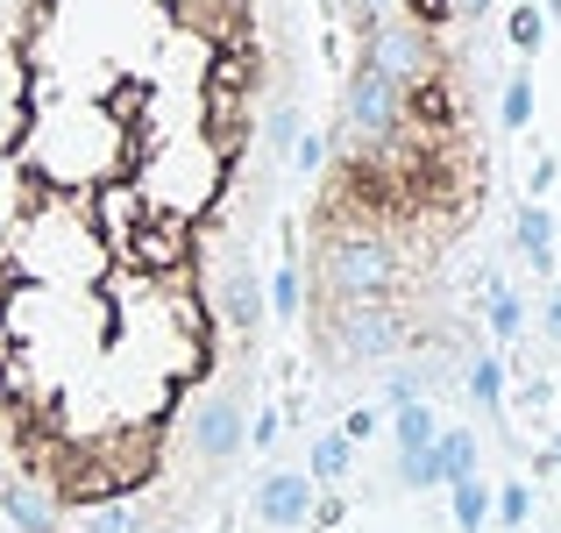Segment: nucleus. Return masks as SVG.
Listing matches in <instances>:
<instances>
[{
	"label": "nucleus",
	"mask_w": 561,
	"mask_h": 533,
	"mask_svg": "<svg viewBox=\"0 0 561 533\" xmlns=\"http://www.w3.org/2000/svg\"><path fill=\"white\" fill-rule=\"evenodd\" d=\"M313 0H0V520L199 533L249 455Z\"/></svg>",
	"instance_id": "obj_1"
},
{
	"label": "nucleus",
	"mask_w": 561,
	"mask_h": 533,
	"mask_svg": "<svg viewBox=\"0 0 561 533\" xmlns=\"http://www.w3.org/2000/svg\"><path fill=\"white\" fill-rule=\"evenodd\" d=\"M313 14L334 100L291 235L299 328L328 377H383L405 406L477 363L455 257L491 200V0H313Z\"/></svg>",
	"instance_id": "obj_2"
},
{
	"label": "nucleus",
	"mask_w": 561,
	"mask_h": 533,
	"mask_svg": "<svg viewBox=\"0 0 561 533\" xmlns=\"http://www.w3.org/2000/svg\"><path fill=\"white\" fill-rule=\"evenodd\" d=\"M306 512H313V477H299V469H271V477L256 484V520L263 526H299Z\"/></svg>",
	"instance_id": "obj_3"
},
{
	"label": "nucleus",
	"mask_w": 561,
	"mask_h": 533,
	"mask_svg": "<svg viewBox=\"0 0 561 533\" xmlns=\"http://www.w3.org/2000/svg\"><path fill=\"white\" fill-rule=\"evenodd\" d=\"M426 463H434V477H448V484L477 477V434H469V427H448V434H434Z\"/></svg>",
	"instance_id": "obj_4"
},
{
	"label": "nucleus",
	"mask_w": 561,
	"mask_h": 533,
	"mask_svg": "<svg viewBox=\"0 0 561 533\" xmlns=\"http://www.w3.org/2000/svg\"><path fill=\"white\" fill-rule=\"evenodd\" d=\"M391 434H398V455H426L440 427H434V412H426L420 398H405V406H398V427H391Z\"/></svg>",
	"instance_id": "obj_5"
},
{
	"label": "nucleus",
	"mask_w": 561,
	"mask_h": 533,
	"mask_svg": "<svg viewBox=\"0 0 561 533\" xmlns=\"http://www.w3.org/2000/svg\"><path fill=\"white\" fill-rule=\"evenodd\" d=\"M483 520H491V491H483L477 477H462V484H455V526L483 533Z\"/></svg>",
	"instance_id": "obj_6"
},
{
	"label": "nucleus",
	"mask_w": 561,
	"mask_h": 533,
	"mask_svg": "<svg viewBox=\"0 0 561 533\" xmlns=\"http://www.w3.org/2000/svg\"><path fill=\"white\" fill-rule=\"evenodd\" d=\"M497 122H505V128H526V122H534V79H526V71H512V79H505Z\"/></svg>",
	"instance_id": "obj_7"
},
{
	"label": "nucleus",
	"mask_w": 561,
	"mask_h": 533,
	"mask_svg": "<svg viewBox=\"0 0 561 533\" xmlns=\"http://www.w3.org/2000/svg\"><path fill=\"white\" fill-rule=\"evenodd\" d=\"M548 235H554V220L540 214V206H519V249L534 263H548Z\"/></svg>",
	"instance_id": "obj_8"
},
{
	"label": "nucleus",
	"mask_w": 561,
	"mask_h": 533,
	"mask_svg": "<svg viewBox=\"0 0 561 533\" xmlns=\"http://www.w3.org/2000/svg\"><path fill=\"white\" fill-rule=\"evenodd\" d=\"M342 469H348V434H320V441H313V477L334 484Z\"/></svg>",
	"instance_id": "obj_9"
},
{
	"label": "nucleus",
	"mask_w": 561,
	"mask_h": 533,
	"mask_svg": "<svg viewBox=\"0 0 561 533\" xmlns=\"http://www.w3.org/2000/svg\"><path fill=\"white\" fill-rule=\"evenodd\" d=\"M512 50H526V57H534L540 50V36H548V22H540V8H512Z\"/></svg>",
	"instance_id": "obj_10"
},
{
	"label": "nucleus",
	"mask_w": 561,
	"mask_h": 533,
	"mask_svg": "<svg viewBox=\"0 0 561 533\" xmlns=\"http://www.w3.org/2000/svg\"><path fill=\"white\" fill-rule=\"evenodd\" d=\"M469 392H477V406H497V363H491V355L469 363Z\"/></svg>",
	"instance_id": "obj_11"
},
{
	"label": "nucleus",
	"mask_w": 561,
	"mask_h": 533,
	"mask_svg": "<svg viewBox=\"0 0 561 533\" xmlns=\"http://www.w3.org/2000/svg\"><path fill=\"white\" fill-rule=\"evenodd\" d=\"M491 328L497 334H519V299H512V292H497V299H491Z\"/></svg>",
	"instance_id": "obj_12"
},
{
	"label": "nucleus",
	"mask_w": 561,
	"mask_h": 533,
	"mask_svg": "<svg viewBox=\"0 0 561 533\" xmlns=\"http://www.w3.org/2000/svg\"><path fill=\"white\" fill-rule=\"evenodd\" d=\"M497 512H505V526H519L526 520V484H505V491H497Z\"/></svg>",
	"instance_id": "obj_13"
},
{
	"label": "nucleus",
	"mask_w": 561,
	"mask_h": 533,
	"mask_svg": "<svg viewBox=\"0 0 561 533\" xmlns=\"http://www.w3.org/2000/svg\"><path fill=\"white\" fill-rule=\"evenodd\" d=\"M548 334L561 342V285H554V299H548Z\"/></svg>",
	"instance_id": "obj_14"
},
{
	"label": "nucleus",
	"mask_w": 561,
	"mask_h": 533,
	"mask_svg": "<svg viewBox=\"0 0 561 533\" xmlns=\"http://www.w3.org/2000/svg\"><path fill=\"white\" fill-rule=\"evenodd\" d=\"M554 463H561V441H554Z\"/></svg>",
	"instance_id": "obj_15"
}]
</instances>
